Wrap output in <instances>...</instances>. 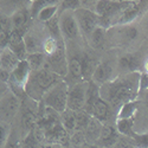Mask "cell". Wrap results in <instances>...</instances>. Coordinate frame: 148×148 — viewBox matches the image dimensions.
Segmentation results:
<instances>
[{
    "instance_id": "cell-15",
    "label": "cell",
    "mask_w": 148,
    "mask_h": 148,
    "mask_svg": "<svg viewBox=\"0 0 148 148\" xmlns=\"http://www.w3.org/2000/svg\"><path fill=\"white\" fill-rule=\"evenodd\" d=\"M85 44L95 52L102 51L104 49H107V29H104L101 25L97 26L91 32V34L89 36V38L87 39Z\"/></svg>"
},
{
    "instance_id": "cell-17",
    "label": "cell",
    "mask_w": 148,
    "mask_h": 148,
    "mask_svg": "<svg viewBox=\"0 0 148 148\" xmlns=\"http://www.w3.org/2000/svg\"><path fill=\"white\" fill-rule=\"evenodd\" d=\"M11 19H12V24H13V29L19 30L24 33H25V31L32 25V23H33L30 8H23V10L17 11L16 13L12 14Z\"/></svg>"
},
{
    "instance_id": "cell-14",
    "label": "cell",
    "mask_w": 148,
    "mask_h": 148,
    "mask_svg": "<svg viewBox=\"0 0 148 148\" xmlns=\"http://www.w3.org/2000/svg\"><path fill=\"white\" fill-rule=\"evenodd\" d=\"M7 47H10L11 50L17 55V57L20 60H25L29 56L26 44H25V39H24V32H21L19 30L12 31Z\"/></svg>"
},
{
    "instance_id": "cell-13",
    "label": "cell",
    "mask_w": 148,
    "mask_h": 148,
    "mask_svg": "<svg viewBox=\"0 0 148 148\" xmlns=\"http://www.w3.org/2000/svg\"><path fill=\"white\" fill-rule=\"evenodd\" d=\"M95 51L91 50L89 46H85V49L81 52V63H82V73L84 81H91L94 75V71L100 62V58H96Z\"/></svg>"
},
{
    "instance_id": "cell-16",
    "label": "cell",
    "mask_w": 148,
    "mask_h": 148,
    "mask_svg": "<svg viewBox=\"0 0 148 148\" xmlns=\"http://www.w3.org/2000/svg\"><path fill=\"white\" fill-rule=\"evenodd\" d=\"M34 0H0V12L4 16L12 17V14L23 8H31Z\"/></svg>"
},
{
    "instance_id": "cell-5",
    "label": "cell",
    "mask_w": 148,
    "mask_h": 148,
    "mask_svg": "<svg viewBox=\"0 0 148 148\" xmlns=\"http://www.w3.org/2000/svg\"><path fill=\"white\" fill-rule=\"evenodd\" d=\"M141 34L138 21L113 26L107 30V47L133 50L134 44L139 42Z\"/></svg>"
},
{
    "instance_id": "cell-22",
    "label": "cell",
    "mask_w": 148,
    "mask_h": 148,
    "mask_svg": "<svg viewBox=\"0 0 148 148\" xmlns=\"http://www.w3.org/2000/svg\"><path fill=\"white\" fill-rule=\"evenodd\" d=\"M60 122L66 132L72 135L77 130V123H76V114L70 109H66L64 113L60 114Z\"/></svg>"
},
{
    "instance_id": "cell-4",
    "label": "cell",
    "mask_w": 148,
    "mask_h": 148,
    "mask_svg": "<svg viewBox=\"0 0 148 148\" xmlns=\"http://www.w3.org/2000/svg\"><path fill=\"white\" fill-rule=\"evenodd\" d=\"M63 79V77H60L57 73L45 68L37 71H32L26 84L25 92L33 101L42 102L45 94Z\"/></svg>"
},
{
    "instance_id": "cell-18",
    "label": "cell",
    "mask_w": 148,
    "mask_h": 148,
    "mask_svg": "<svg viewBox=\"0 0 148 148\" xmlns=\"http://www.w3.org/2000/svg\"><path fill=\"white\" fill-rule=\"evenodd\" d=\"M20 59L10 47L6 46L0 50V70H5L11 73L17 68Z\"/></svg>"
},
{
    "instance_id": "cell-32",
    "label": "cell",
    "mask_w": 148,
    "mask_h": 148,
    "mask_svg": "<svg viewBox=\"0 0 148 148\" xmlns=\"http://www.w3.org/2000/svg\"><path fill=\"white\" fill-rule=\"evenodd\" d=\"M143 72H146V73H148V56L146 57V59H145V63H143V70H142Z\"/></svg>"
},
{
    "instance_id": "cell-25",
    "label": "cell",
    "mask_w": 148,
    "mask_h": 148,
    "mask_svg": "<svg viewBox=\"0 0 148 148\" xmlns=\"http://www.w3.org/2000/svg\"><path fill=\"white\" fill-rule=\"evenodd\" d=\"M126 139L134 148H148V132L145 133L134 132L132 136Z\"/></svg>"
},
{
    "instance_id": "cell-24",
    "label": "cell",
    "mask_w": 148,
    "mask_h": 148,
    "mask_svg": "<svg viewBox=\"0 0 148 148\" xmlns=\"http://www.w3.org/2000/svg\"><path fill=\"white\" fill-rule=\"evenodd\" d=\"M58 13H59V6H47V7H44L38 13V16H37L34 21L40 23V24H45L47 21H50L51 19H53L56 16H58Z\"/></svg>"
},
{
    "instance_id": "cell-26",
    "label": "cell",
    "mask_w": 148,
    "mask_h": 148,
    "mask_svg": "<svg viewBox=\"0 0 148 148\" xmlns=\"http://www.w3.org/2000/svg\"><path fill=\"white\" fill-rule=\"evenodd\" d=\"M60 1H62V0H34L33 5L30 8L32 19L36 20L38 13L44 7H47V6H59Z\"/></svg>"
},
{
    "instance_id": "cell-3",
    "label": "cell",
    "mask_w": 148,
    "mask_h": 148,
    "mask_svg": "<svg viewBox=\"0 0 148 148\" xmlns=\"http://www.w3.org/2000/svg\"><path fill=\"white\" fill-rule=\"evenodd\" d=\"M84 110L103 125H115L116 122V112L101 97L100 87L91 81H89L88 98Z\"/></svg>"
},
{
    "instance_id": "cell-9",
    "label": "cell",
    "mask_w": 148,
    "mask_h": 148,
    "mask_svg": "<svg viewBox=\"0 0 148 148\" xmlns=\"http://www.w3.org/2000/svg\"><path fill=\"white\" fill-rule=\"evenodd\" d=\"M31 72H32V70L30 69L27 62L20 60L17 68L12 71L10 75V79H8L10 89L14 94H17L20 98H21V95H26L25 88H26V84L30 78Z\"/></svg>"
},
{
    "instance_id": "cell-8",
    "label": "cell",
    "mask_w": 148,
    "mask_h": 148,
    "mask_svg": "<svg viewBox=\"0 0 148 148\" xmlns=\"http://www.w3.org/2000/svg\"><path fill=\"white\" fill-rule=\"evenodd\" d=\"M146 57L138 50H125L117 55V72L126 75L130 72H142Z\"/></svg>"
},
{
    "instance_id": "cell-19",
    "label": "cell",
    "mask_w": 148,
    "mask_h": 148,
    "mask_svg": "<svg viewBox=\"0 0 148 148\" xmlns=\"http://www.w3.org/2000/svg\"><path fill=\"white\" fill-rule=\"evenodd\" d=\"M0 24H1V30H0V44H1V49H4L7 46L11 33L14 29H13V24H12V19L8 16L1 14Z\"/></svg>"
},
{
    "instance_id": "cell-27",
    "label": "cell",
    "mask_w": 148,
    "mask_h": 148,
    "mask_svg": "<svg viewBox=\"0 0 148 148\" xmlns=\"http://www.w3.org/2000/svg\"><path fill=\"white\" fill-rule=\"evenodd\" d=\"M76 114V123H77V130L76 132H84L89 126V123L92 119V116L87 113L85 110H79V112H75Z\"/></svg>"
},
{
    "instance_id": "cell-30",
    "label": "cell",
    "mask_w": 148,
    "mask_h": 148,
    "mask_svg": "<svg viewBox=\"0 0 148 148\" xmlns=\"http://www.w3.org/2000/svg\"><path fill=\"white\" fill-rule=\"evenodd\" d=\"M98 1H100V0H82V7L95 12V8H96V5Z\"/></svg>"
},
{
    "instance_id": "cell-33",
    "label": "cell",
    "mask_w": 148,
    "mask_h": 148,
    "mask_svg": "<svg viewBox=\"0 0 148 148\" xmlns=\"http://www.w3.org/2000/svg\"><path fill=\"white\" fill-rule=\"evenodd\" d=\"M121 1H127V3H138L140 0H121Z\"/></svg>"
},
{
    "instance_id": "cell-1",
    "label": "cell",
    "mask_w": 148,
    "mask_h": 148,
    "mask_svg": "<svg viewBox=\"0 0 148 148\" xmlns=\"http://www.w3.org/2000/svg\"><path fill=\"white\" fill-rule=\"evenodd\" d=\"M141 72H130L119 75L115 79L104 83L100 87V95L109 103L116 114L119 109L128 102L136 101L140 96Z\"/></svg>"
},
{
    "instance_id": "cell-12",
    "label": "cell",
    "mask_w": 148,
    "mask_h": 148,
    "mask_svg": "<svg viewBox=\"0 0 148 148\" xmlns=\"http://www.w3.org/2000/svg\"><path fill=\"white\" fill-rule=\"evenodd\" d=\"M75 17L78 23V26L84 38V42H87L91 32L97 26H100V17L97 16L96 12L83 8V7L75 11Z\"/></svg>"
},
{
    "instance_id": "cell-2",
    "label": "cell",
    "mask_w": 148,
    "mask_h": 148,
    "mask_svg": "<svg viewBox=\"0 0 148 148\" xmlns=\"http://www.w3.org/2000/svg\"><path fill=\"white\" fill-rule=\"evenodd\" d=\"M59 30L68 52L81 51L87 46L84 38L81 33L78 23L73 11H63L58 14Z\"/></svg>"
},
{
    "instance_id": "cell-28",
    "label": "cell",
    "mask_w": 148,
    "mask_h": 148,
    "mask_svg": "<svg viewBox=\"0 0 148 148\" xmlns=\"http://www.w3.org/2000/svg\"><path fill=\"white\" fill-rule=\"evenodd\" d=\"M82 7V0H62L59 4V13L63 11H77Z\"/></svg>"
},
{
    "instance_id": "cell-10",
    "label": "cell",
    "mask_w": 148,
    "mask_h": 148,
    "mask_svg": "<svg viewBox=\"0 0 148 148\" xmlns=\"http://www.w3.org/2000/svg\"><path fill=\"white\" fill-rule=\"evenodd\" d=\"M21 109L20 97L14 94L11 89L1 94V102H0V116L1 122L11 123Z\"/></svg>"
},
{
    "instance_id": "cell-7",
    "label": "cell",
    "mask_w": 148,
    "mask_h": 148,
    "mask_svg": "<svg viewBox=\"0 0 148 148\" xmlns=\"http://www.w3.org/2000/svg\"><path fill=\"white\" fill-rule=\"evenodd\" d=\"M117 76V55H106L100 58L91 77V82L101 87L104 83L115 79Z\"/></svg>"
},
{
    "instance_id": "cell-20",
    "label": "cell",
    "mask_w": 148,
    "mask_h": 148,
    "mask_svg": "<svg viewBox=\"0 0 148 148\" xmlns=\"http://www.w3.org/2000/svg\"><path fill=\"white\" fill-rule=\"evenodd\" d=\"M140 109V102L139 100L128 102L126 104H123L116 114V120L121 119H135L138 115V112Z\"/></svg>"
},
{
    "instance_id": "cell-29",
    "label": "cell",
    "mask_w": 148,
    "mask_h": 148,
    "mask_svg": "<svg viewBox=\"0 0 148 148\" xmlns=\"http://www.w3.org/2000/svg\"><path fill=\"white\" fill-rule=\"evenodd\" d=\"M138 25L140 27V31L143 36L148 37V8L141 14V17L138 20Z\"/></svg>"
},
{
    "instance_id": "cell-11",
    "label": "cell",
    "mask_w": 148,
    "mask_h": 148,
    "mask_svg": "<svg viewBox=\"0 0 148 148\" xmlns=\"http://www.w3.org/2000/svg\"><path fill=\"white\" fill-rule=\"evenodd\" d=\"M88 89H89V82L87 81L71 84L69 88V96H68V109L72 110V112L84 110L88 98Z\"/></svg>"
},
{
    "instance_id": "cell-21",
    "label": "cell",
    "mask_w": 148,
    "mask_h": 148,
    "mask_svg": "<svg viewBox=\"0 0 148 148\" xmlns=\"http://www.w3.org/2000/svg\"><path fill=\"white\" fill-rule=\"evenodd\" d=\"M115 127H116V130L119 132V134L122 135V136H126V138L132 136L133 133L136 132L134 129V127H135V119H121V120H116Z\"/></svg>"
},
{
    "instance_id": "cell-31",
    "label": "cell",
    "mask_w": 148,
    "mask_h": 148,
    "mask_svg": "<svg viewBox=\"0 0 148 148\" xmlns=\"http://www.w3.org/2000/svg\"><path fill=\"white\" fill-rule=\"evenodd\" d=\"M44 148H65L64 145H60V143H47Z\"/></svg>"
},
{
    "instance_id": "cell-6",
    "label": "cell",
    "mask_w": 148,
    "mask_h": 148,
    "mask_svg": "<svg viewBox=\"0 0 148 148\" xmlns=\"http://www.w3.org/2000/svg\"><path fill=\"white\" fill-rule=\"evenodd\" d=\"M69 88L70 85L65 79L60 81L45 94L42 100V103L47 108L53 109L58 114L64 113L68 109Z\"/></svg>"
},
{
    "instance_id": "cell-23",
    "label": "cell",
    "mask_w": 148,
    "mask_h": 148,
    "mask_svg": "<svg viewBox=\"0 0 148 148\" xmlns=\"http://www.w3.org/2000/svg\"><path fill=\"white\" fill-rule=\"evenodd\" d=\"M25 60L27 62V64H29V66H30V69L32 71H37V70H40V69H44L45 68L46 56L43 52L30 53Z\"/></svg>"
}]
</instances>
